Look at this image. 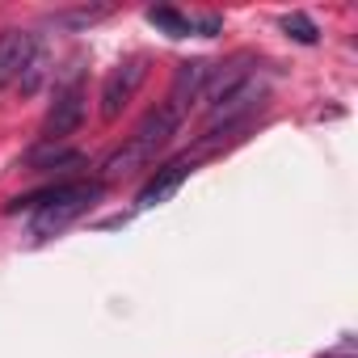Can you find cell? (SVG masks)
Wrapping results in <instances>:
<instances>
[{
    "label": "cell",
    "mask_w": 358,
    "mask_h": 358,
    "mask_svg": "<svg viewBox=\"0 0 358 358\" xmlns=\"http://www.w3.org/2000/svg\"><path fill=\"white\" fill-rule=\"evenodd\" d=\"M101 190H106L101 182H55V186L34 190V194H26V199H13L5 211H9V215L34 211L30 232H34V236H55V232H64L72 220H80V215L101 199Z\"/></svg>",
    "instance_id": "obj_1"
},
{
    "label": "cell",
    "mask_w": 358,
    "mask_h": 358,
    "mask_svg": "<svg viewBox=\"0 0 358 358\" xmlns=\"http://www.w3.org/2000/svg\"><path fill=\"white\" fill-rule=\"evenodd\" d=\"M182 131V118H177L164 101L135 127V135L118 148V152H110L106 160H101V177L97 182L106 186V182H118V177H131V173H139V169H148L164 148H169V139Z\"/></svg>",
    "instance_id": "obj_2"
},
{
    "label": "cell",
    "mask_w": 358,
    "mask_h": 358,
    "mask_svg": "<svg viewBox=\"0 0 358 358\" xmlns=\"http://www.w3.org/2000/svg\"><path fill=\"white\" fill-rule=\"evenodd\" d=\"M266 101V80L253 72V76H245L220 106H211L207 110V122H211V135H220V131H232V127H245L249 122V114H257V106Z\"/></svg>",
    "instance_id": "obj_3"
},
{
    "label": "cell",
    "mask_w": 358,
    "mask_h": 358,
    "mask_svg": "<svg viewBox=\"0 0 358 358\" xmlns=\"http://www.w3.org/2000/svg\"><path fill=\"white\" fill-rule=\"evenodd\" d=\"M143 76H148V59H143V55H131V59H122L118 68H110V76L101 80V118H106V122H114V118L131 106V97L139 93Z\"/></svg>",
    "instance_id": "obj_4"
},
{
    "label": "cell",
    "mask_w": 358,
    "mask_h": 358,
    "mask_svg": "<svg viewBox=\"0 0 358 358\" xmlns=\"http://www.w3.org/2000/svg\"><path fill=\"white\" fill-rule=\"evenodd\" d=\"M85 85L80 80H68V85H59L55 89V101H51V110H47V118H43V139H51V143H64L68 135H76L80 131V122H85Z\"/></svg>",
    "instance_id": "obj_5"
},
{
    "label": "cell",
    "mask_w": 358,
    "mask_h": 358,
    "mask_svg": "<svg viewBox=\"0 0 358 358\" xmlns=\"http://www.w3.org/2000/svg\"><path fill=\"white\" fill-rule=\"evenodd\" d=\"M211 68H215V64H207V59H186V64H177V68H173V85H169L164 106H169L177 118H182V122H186L190 106L203 101V89H207Z\"/></svg>",
    "instance_id": "obj_6"
},
{
    "label": "cell",
    "mask_w": 358,
    "mask_h": 358,
    "mask_svg": "<svg viewBox=\"0 0 358 358\" xmlns=\"http://www.w3.org/2000/svg\"><path fill=\"white\" fill-rule=\"evenodd\" d=\"M34 51H38V38L30 30H0V89L17 85V76L26 72Z\"/></svg>",
    "instance_id": "obj_7"
},
{
    "label": "cell",
    "mask_w": 358,
    "mask_h": 358,
    "mask_svg": "<svg viewBox=\"0 0 358 358\" xmlns=\"http://www.w3.org/2000/svg\"><path fill=\"white\" fill-rule=\"evenodd\" d=\"M194 173V156H177L173 164H164V169H156V177H152V182L139 190V207H160L164 199H173L177 190H182V182H186V177Z\"/></svg>",
    "instance_id": "obj_8"
},
{
    "label": "cell",
    "mask_w": 358,
    "mask_h": 358,
    "mask_svg": "<svg viewBox=\"0 0 358 358\" xmlns=\"http://www.w3.org/2000/svg\"><path fill=\"white\" fill-rule=\"evenodd\" d=\"M76 164H85V156L64 143H51V139H43L38 148L26 152V169H76Z\"/></svg>",
    "instance_id": "obj_9"
},
{
    "label": "cell",
    "mask_w": 358,
    "mask_h": 358,
    "mask_svg": "<svg viewBox=\"0 0 358 358\" xmlns=\"http://www.w3.org/2000/svg\"><path fill=\"white\" fill-rule=\"evenodd\" d=\"M148 22H152L164 38H190V34H194V17H186L182 9H169V5L148 9Z\"/></svg>",
    "instance_id": "obj_10"
},
{
    "label": "cell",
    "mask_w": 358,
    "mask_h": 358,
    "mask_svg": "<svg viewBox=\"0 0 358 358\" xmlns=\"http://www.w3.org/2000/svg\"><path fill=\"white\" fill-rule=\"evenodd\" d=\"M114 9L110 5H93V9H68V13H55L51 17V26H59V30H85V26H93V22H101V17H110Z\"/></svg>",
    "instance_id": "obj_11"
},
{
    "label": "cell",
    "mask_w": 358,
    "mask_h": 358,
    "mask_svg": "<svg viewBox=\"0 0 358 358\" xmlns=\"http://www.w3.org/2000/svg\"><path fill=\"white\" fill-rule=\"evenodd\" d=\"M282 30H287V38H295V43H303V47H316V38H320L316 22H312L308 13H287V17H282Z\"/></svg>",
    "instance_id": "obj_12"
},
{
    "label": "cell",
    "mask_w": 358,
    "mask_h": 358,
    "mask_svg": "<svg viewBox=\"0 0 358 358\" xmlns=\"http://www.w3.org/2000/svg\"><path fill=\"white\" fill-rule=\"evenodd\" d=\"M220 30H224V17H215V13H211V17H194V34H203V38H215Z\"/></svg>",
    "instance_id": "obj_13"
}]
</instances>
